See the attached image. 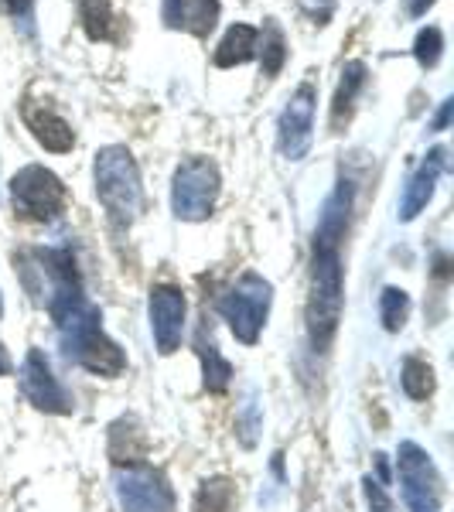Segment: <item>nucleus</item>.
Wrapping results in <instances>:
<instances>
[{"label": "nucleus", "mask_w": 454, "mask_h": 512, "mask_svg": "<svg viewBox=\"0 0 454 512\" xmlns=\"http://www.w3.org/2000/svg\"><path fill=\"white\" fill-rule=\"evenodd\" d=\"M48 315H52L55 328H59V342L69 362L106 379L120 376L127 369V355L103 332L99 308L82 294V287H69V291L55 294L48 301Z\"/></svg>", "instance_id": "nucleus-1"}, {"label": "nucleus", "mask_w": 454, "mask_h": 512, "mask_svg": "<svg viewBox=\"0 0 454 512\" xmlns=\"http://www.w3.org/2000/svg\"><path fill=\"white\" fill-rule=\"evenodd\" d=\"M345 239V229L318 222L315 256H311V297H308V338L315 352H328L342 318V256L338 243Z\"/></svg>", "instance_id": "nucleus-2"}, {"label": "nucleus", "mask_w": 454, "mask_h": 512, "mask_svg": "<svg viewBox=\"0 0 454 512\" xmlns=\"http://www.w3.org/2000/svg\"><path fill=\"white\" fill-rule=\"evenodd\" d=\"M96 195L117 226L137 219L140 212V171L127 147H103L96 154Z\"/></svg>", "instance_id": "nucleus-3"}, {"label": "nucleus", "mask_w": 454, "mask_h": 512, "mask_svg": "<svg viewBox=\"0 0 454 512\" xmlns=\"http://www.w3.org/2000/svg\"><path fill=\"white\" fill-rule=\"evenodd\" d=\"M270 301H274V287L260 274H243L219 297V315L226 318L229 332H233L243 345H253L267 325Z\"/></svg>", "instance_id": "nucleus-4"}, {"label": "nucleus", "mask_w": 454, "mask_h": 512, "mask_svg": "<svg viewBox=\"0 0 454 512\" xmlns=\"http://www.w3.org/2000/svg\"><path fill=\"white\" fill-rule=\"evenodd\" d=\"M219 198V168L209 158H188L178 164L171 181V209L185 222H202L212 216Z\"/></svg>", "instance_id": "nucleus-5"}, {"label": "nucleus", "mask_w": 454, "mask_h": 512, "mask_svg": "<svg viewBox=\"0 0 454 512\" xmlns=\"http://www.w3.org/2000/svg\"><path fill=\"white\" fill-rule=\"evenodd\" d=\"M113 489H117L123 512H178V499L171 482L158 468L140 465V461L120 465L113 472Z\"/></svg>", "instance_id": "nucleus-6"}, {"label": "nucleus", "mask_w": 454, "mask_h": 512, "mask_svg": "<svg viewBox=\"0 0 454 512\" xmlns=\"http://www.w3.org/2000/svg\"><path fill=\"white\" fill-rule=\"evenodd\" d=\"M396 472H400L403 502H407L410 512H441L444 482L437 475L431 454L420 448V444L414 441L400 444V451H396Z\"/></svg>", "instance_id": "nucleus-7"}, {"label": "nucleus", "mask_w": 454, "mask_h": 512, "mask_svg": "<svg viewBox=\"0 0 454 512\" xmlns=\"http://www.w3.org/2000/svg\"><path fill=\"white\" fill-rule=\"evenodd\" d=\"M11 198L21 216L38 219V222L59 219L65 212L62 178L52 175L48 168H41V164H28V168H21L18 175L11 178Z\"/></svg>", "instance_id": "nucleus-8"}, {"label": "nucleus", "mask_w": 454, "mask_h": 512, "mask_svg": "<svg viewBox=\"0 0 454 512\" xmlns=\"http://www.w3.org/2000/svg\"><path fill=\"white\" fill-rule=\"evenodd\" d=\"M21 393L24 400L31 403L35 410H45V414H72L76 410V400H72V393L62 386V379L52 373V366H48V359L41 355L38 349H31L24 355L21 362Z\"/></svg>", "instance_id": "nucleus-9"}, {"label": "nucleus", "mask_w": 454, "mask_h": 512, "mask_svg": "<svg viewBox=\"0 0 454 512\" xmlns=\"http://www.w3.org/2000/svg\"><path fill=\"white\" fill-rule=\"evenodd\" d=\"M315 86L304 82L297 86V93L291 96V103L284 106L277 120V147L287 161H301L311 151V130H315Z\"/></svg>", "instance_id": "nucleus-10"}, {"label": "nucleus", "mask_w": 454, "mask_h": 512, "mask_svg": "<svg viewBox=\"0 0 454 512\" xmlns=\"http://www.w3.org/2000/svg\"><path fill=\"white\" fill-rule=\"evenodd\" d=\"M151 332L158 342L161 355H171L181 349V335H185V294L178 287H154L151 291Z\"/></svg>", "instance_id": "nucleus-11"}, {"label": "nucleus", "mask_w": 454, "mask_h": 512, "mask_svg": "<svg viewBox=\"0 0 454 512\" xmlns=\"http://www.w3.org/2000/svg\"><path fill=\"white\" fill-rule=\"evenodd\" d=\"M444 164H448V151L444 147H434L420 168L410 175L407 188H403V198H400V222H414L420 212L427 209V202L434 198V188H437V178H441Z\"/></svg>", "instance_id": "nucleus-12"}, {"label": "nucleus", "mask_w": 454, "mask_h": 512, "mask_svg": "<svg viewBox=\"0 0 454 512\" xmlns=\"http://www.w3.org/2000/svg\"><path fill=\"white\" fill-rule=\"evenodd\" d=\"M161 14L168 28L205 38L219 21V0H164Z\"/></svg>", "instance_id": "nucleus-13"}, {"label": "nucleus", "mask_w": 454, "mask_h": 512, "mask_svg": "<svg viewBox=\"0 0 454 512\" xmlns=\"http://www.w3.org/2000/svg\"><path fill=\"white\" fill-rule=\"evenodd\" d=\"M24 123H28V130L35 134L38 144L52 154H65V151H72V144H76L72 127L55 110H48V106L28 103L24 106Z\"/></svg>", "instance_id": "nucleus-14"}, {"label": "nucleus", "mask_w": 454, "mask_h": 512, "mask_svg": "<svg viewBox=\"0 0 454 512\" xmlns=\"http://www.w3.org/2000/svg\"><path fill=\"white\" fill-rule=\"evenodd\" d=\"M257 45H260L257 28H250V24H233L216 48V65L219 69H233V65L250 62L253 55H257Z\"/></svg>", "instance_id": "nucleus-15"}, {"label": "nucleus", "mask_w": 454, "mask_h": 512, "mask_svg": "<svg viewBox=\"0 0 454 512\" xmlns=\"http://www.w3.org/2000/svg\"><path fill=\"white\" fill-rule=\"evenodd\" d=\"M239 492L233 478H205L195 492L192 512H236Z\"/></svg>", "instance_id": "nucleus-16"}, {"label": "nucleus", "mask_w": 454, "mask_h": 512, "mask_svg": "<svg viewBox=\"0 0 454 512\" xmlns=\"http://www.w3.org/2000/svg\"><path fill=\"white\" fill-rule=\"evenodd\" d=\"M362 86H366V65L349 62L342 69V82H338V93H335V103H332V123H335V127L342 123V117H349V113H352V103H356Z\"/></svg>", "instance_id": "nucleus-17"}, {"label": "nucleus", "mask_w": 454, "mask_h": 512, "mask_svg": "<svg viewBox=\"0 0 454 512\" xmlns=\"http://www.w3.org/2000/svg\"><path fill=\"white\" fill-rule=\"evenodd\" d=\"M79 18H82L86 35L93 41H110L113 35H117V18H113V11H110L106 0H82Z\"/></svg>", "instance_id": "nucleus-18"}, {"label": "nucleus", "mask_w": 454, "mask_h": 512, "mask_svg": "<svg viewBox=\"0 0 454 512\" xmlns=\"http://www.w3.org/2000/svg\"><path fill=\"white\" fill-rule=\"evenodd\" d=\"M198 355H202L205 366V390L209 393H226L229 379H233V366L219 355L216 345H205V338H198Z\"/></svg>", "instance_id": "nucleus-19"}, {"label": "nucleus", "mask_w": 454, "mask_h": 512, "mask_svg": "<svg viewBox=\"0 0 454 512\" xmlns=\"http://www.w3.org/2000/svg\"><path fill=\"white\" fill-rule=\"evenodd\" d=\"M400 383L410 400H427V396L434 393V369L427 366L424 359H414V355H410L400 369Z\"/></svg>", "instance_id": "nucleus-20"}, {"label": "nucleus", "mask_w": 454, "mask_h": 512, "mask_svg": "<svg viewBox=\"0 0 454 512\" xmlns=\"http://www.w3.org/2000/svg\"><path fill=\"white\" fill-rule=\"evenodd\" d=\"M407 315H410L407 291H400V287H383V294H379V318H383L386 332H400V328L407 325Z\"/></svg>", "instance_id": "nucleus-21"}, {"label": "nucleus", "mask_w": 454, "mask_h": 512, "mask_svg": "<svg viewBox=\"0 0 454 512\" xmlns=\"http://www.w3.org/2000/svg\"><path fill=\"white\" fill-rule=\"evenodd\" d=\"M287 62V41H284V31L277 28V21H267L263 28V76H277Z\"/></svg>", "instance_id": "nucleus-22"}, {"label": "nucleus", "mask_w": 454, "mask_h": 512, "mask_svg": "<svg viewBox=\"0 0 454 512\" xmlns=\"http://www.w3.org/2000/svg\"><path fill=\"white\" fill-rule=\"evenodd\" d=\"M441 48H444L441 28H424L414 41V59L424 65V69H434V65L441 62Z\"/></svg>", "instance_id": "nucleus-23"}, {"label": "nucleus", "mask_w": 454, "mask_h": 512, "mask_svg": "<svg viewBox=\"0 0 454 512\" xmlns=\"http://www.w3.org/2000/svg\"><path fill=\"white\" fill-rule=\"evenodd\" d=\"M362 495H366L369 512H396L393 499L386 495V489L376 482V478H366V482H362Z\"/></svg>", "instance_id": "nucleus-24"}, {"label": "nucleus", "mask_w": 454, "mask_h": 512, "mask_svg": "<svg viewBox=\"0 0 454 512\" xmlns=\"http://www.w3.org/2000/svg\"><path fill=\"white\" fill-rule=\"evenodd\" d=\"M297 7H301V11L318 24H328L335 14V0H297Z\"/></svg>", "instance_id": "nucleus-25"}, {"label": "nucleus", "mask_w": 454, "mask_h": 512, "mask_svg": "<svg viewBox=\"0 0 454 512\" xmlns=\"http://www.w3.org/2000/svg\"><path fill=\"white\" fill-rule=\"evenodd\" d=\"M35 0H0V11L11 14V18H28Z\"/></svg>", "instance_id": "nucleus-26"}, {"label": "nucleus", "mask_w": 454, "mask_h": 512, "mask_svg": "<svg viewBox=\"0 0 454 512\" xmlns=\"http://www.w3.org/2000/svg\"><path fill=\"white\" fill-rule=\"evenodd\" d=\"M451 110H454V99H444L441 103V113H437V120H434V130H444L451 123Z\"/></svg>", "instance_id": "nucleus-27"}, {"label": "nucleus", "mask_w": 454, "mask_h": 512, "mask_svg": "<svg viewBox=\"0 0 454 512\" xmlns=\"http://www.w3.org/2000/svg\"><path fill=\"white\" fill-rule=\"evenodd\" d=\"M431 4H434V0H407V11L414 14V18H424Z\"/></svg>", "instance_id": "nucleus-28"}, {"label": "nucleus", "mask_w": 454, "mask_h": 512, "mask_svg": "<svg viewBox=\"0 0 454 512\" xmlns=\"http://www.w3.org/2000/svg\"><path fill=\"white\" fill-rule=\"evenodd\" d=\"M14 369V362H11V355H7V349L0 345V376H7Z\"/></svg>", "instance_id": "nucleus-29"}, {"label": "nucleus", "mask_w": 454, "mask_h": 512, "mask_svg": "<svg viewBox=\"0 0 454 512\" xmlns=\"http://www.w3.org/2000/svg\"><path fill=\"white\" fill-rule=\"evenodd\" d=\"M0 315H4V297H0Z\"/></svg>", "instance_id": "nucleus-30"}]
</instances>
